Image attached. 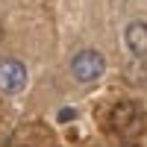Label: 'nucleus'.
Instances as JSON below:
<instances>
[{
  "label": "nucleus",
  "mask_w": 147,
  "mask_h": 147,
  "mask_svg": "<svg viewBox=\"0 0 147 147\" xmlns=\"http://www.w3.org/2000/svg\"><path fill=\"white\" fill-rule=\"evenodd\" d=\"M59 118H62V121H71V118H74V109H62V112H59Z\"/></svg>",
  "instance_id": "nucleus-5"
},
{
  "label": "nucleus",
  "mask_w": 147,
  "mask_h": 147,
  "mask_svg": "<svg viewBox=\"0 0 147 147\" xmlns=\"http://www.w3.org/2000/svg\"><path fill=\"white\" fill-rule=\"evenodd\" d=\"M24 85H27V68L18 59H0V91L15 94L24 91Z\"/></svg>",
  "instance_id": "nucleus-2"
},
{
  "label": "nucleus",
  "mask_w": 147,
  "mask_h": 147,
  "mask_svg": "<svg viewBox=\"0 0 147 147\" xmlns=\"http://www.w3.org/2000/svg\"><path fill=\"white\" fill-rule=\"evenodd\" d=\"M127 47L136 56H147V24L144 21H132L129 27H127Z\"/></svg>",
  "instance_id": "nucleus-4"
},
{
  "label": "nucleus",
  "mask_w": 147,
  "mask_h": 147,
  "mask_svg": "<svg viewBox=\"0 0 147 147\" xmlns=\"http://www.w3.org/2000/svg\"><path fill=\"white\" fill-rule=\"evenodd\" d=\"M0 38H3V27H0Z\"/></svg>",
  "instance_id": "nucleus-6"
},
{
  "label": "nucleus",
  "mask_w": 147,
  "mask_h": 147,
  "mask_svg": "<svg viewBox=\"0 0 147 147\" xmlns=\"http://www.w3.org/2000/svg\"><path fill=\"white\" fill-rule=\"evenodd\" d=\"M71 74L80 82H94V80H100L106 74V59L97 50H80L71 59Z\"/></svg>",
  "instance_id": "nucleus-1"
},
{
  "label": "nucleus",
  "mask_w": 147,
  "mask_h": 147,
  "mask_svg": "<svg viewBox=\"0 0 147 147\" xmlns=\"http://www.w3.org/2000/svg\"><path fill=\"white\" fill-rule=\"evenodd\" d=\"M112 127L118 132H132L138 127V109L136 103H118L112 109Z\"/></svg>",
  "instance_id": "nucleus-3"
}]
</instances>
